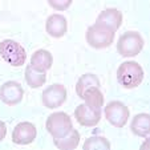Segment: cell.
Returning a JSON list of instances; mask_svg holds the SVG:
<instances>
[{
  "label": "cell",
  "instance_id": "1",
  "mask_svg": "<svg viewBox=\"0 0 150 150\" xmlns=\"http://www.w3.org/2000/svg\"><path fill=\"white\" fill-rule=\"evenodd\" d=\"M144 69L137 61H125L117 69V81L125 89H134L144 81Z\"/></svg>",
  "mask_w": 150,
  "mask_h": 150
},
{
  "label": "cell",
  "instance_id": "2",
  "mask_svg": "<svg viewBox=\"0 0 150 150\" xmlns=\"http://www.w3.org/2000/svg\"><path fill=\"white\" fill-rule=\"evenodd\" d=\"M145 41L141 33L137 31H127L118 37L117 42V52L122 57H134L139 54L144 49Z\"/></svg>",
  "mask_w": 150,
  "mask_h": 150
},
{
  "label": "cell",
  "instance_id": "3",
  "mask_svg": "<svg viewBox=\"0 0 150 150\" xmlns=\"http://www.w3.org/2000/svg\"><path fill=\"white\" fill-rule=\"evenodd\" d=\"M0 56L7 64L15 68L24 65L27 60V53L23 45L11 39H6L0 42Z\"/></svg>",
  "mask_w": 150,
  "mask_h": 150
},
{
  "label": "cell",
  "instance_id": "4",
  "mask_svg": "<svg viewBox=\"0 0 150 150\" xmlns=\"http://www.w3.org/2000/svg\"><path fill=\"white\" fill-rule=\"evenodd\" d=\"M47 130L53 138H61L73 129L72 118L64 112H54L47 118Z\"/></svg>",
  "mask_w": 150,
  "mask_h": 150
},
{
  "label": "cell",
  "instance_id": "5",
  "mask_svg": "<svg viewBox=\"0 0 150 150\" xmlns=\"http://www.w3.org/2000/svg\"><path fill=\"white\" fill-rule=\"evenodd\" d=\"M86 42L94 49H104L110 47V44H113L114 41V32H112L110 29L101 27L98 24H93L86 29Z\"/></svg>",
  "mask_w": 150,
  "mask_h": 150
},
{
  "label": "cell",
  "instance_id": "6",
  "mask_svg": "<svg viewBox=\"0 0 150 150\" xmlns=\"http://www.w3.org/2000/svg\"><path fill=\"white\" fill-rule=\"evenodd\" d=\"M129 108L121 101H112L105 108V118L114 127H124L129 121Z\"/></svg>",
  "mask_w": 150,
  "mask_h": 150
},
{
  "label": "cell",
  "instance_id": "7",
  "mask_svg": "<svg viewBox=\"0 0 150 150\" xmlns=\"http://www.w3.org/2000/svg\"><path fill=\"white\" fill-rule=\"evenodd\" d=\"M42 105L48 109L60 108L67 101V89L61 84H53L44 89L41 94Z\"/></svg>",
  "mask_w": 150,
  "mask_h": 150
},
{
  "label": "cell",
  "instance_id": "8",
  "mask_svg": "<svg viewBox=\"0 0 150 150\" xmlns=\"http://www.w3.org/2000/svg\"><path fill=\"white\" fill-rule=\"evenodd\" d=\"M74 117L76 121L79 122L81 126L85 127H93L101 120V108H96L88 104H81L79 105L74 110Z\"/></svg>",
  "mask_w": 150,
  "mask_h": 150
},
{
  "label": "cell",
  "instance_id": "9",
  "mask_svg": "<svg viewBox=\"0 0 150 150\" xmlns=\"http://www.w3.org/2000/svg\"><path fill=\"white\" fill-rule=\"evenodd\" d=\"M23 86L16 81H7L0 86V100L8 106H15L23 101Z\"/></svg>",
  "mask_w": 150,
  "mask_h": 150
},
{
  "label": "cell",
  "instance_id": "10",
  "mask_svg": "<svg viewBox=\"0 0 150 150\" xmlns=\"http://www.w3.org/2000/svg\"><path fill=\"white\" fill-rule=\"evenodd\" d=\"M37 129L32 122H20L12 132V142L16 145H29L35 141Z\"/></svg>",
  "mask_w": 150,
  "mask_h": 150
},
{
  "label": "cell",
  "instance_id": "11",
  "mask_svg": "<svg viewBox=\"0 0 150 150\" xmlns=\"http://www.w3.org/2000/svg\"><path fill=\"white\" fill-rule=\"evenodd\" d=\"M96 24H98V25H101V27H105V28L110 29L112 32L116 33L122 24L121 11H118L117 8L104 9V11L100 12V15L97 16Z\"/></svg>",
  "mask_w": 150,
  "mask_h": 150
},
{
  "label": "cell",
  "instance_id": "12",
  "mask_svg": "<svg viewBox=\"0 0 150 150\" xmlns=\"http://www.w3.org/2000/svg\"><path fill=\"white\" fill-rule=\"evenodd\" d=\"M45 31L53 39H60L68 31V21L65 16L60 13H53L47 19L45 23Z\"/></svg>",
  "mask_w": 150,
  "mask_h": 150
},
{
  "label": "cell",
  "instance_id": "13",
  "mask_svg": "<svg viewBox=\"0 0 150 150\" xmlns=\"http://www.w3.org/2000/svg\"><path fill=\"white\" fill-rule=\"evenodd\" d=\"M53 57L47 49H37L31 57V67L39 72H47L52 68Z\"/></svg>",
  "mask_w": 150,
  "mask_h": 150
},
{
  "label": "cell",
  "instance_id": "14",
  "mask_svg": "<svg viewBox=\"0 0 150 150\" xmlns=\"http://www.w3.org/2000/svg\"><path fill=\"white\" fill-rule=\"evenodd\" d=\"M130 130L137 137L147 138L150 134V116L147 113H139L133 117L130 122Z\"/></svg>",
  "mask_w": 150,
  "mask_h": 150
},
{
  "label": "cell",
  "instance_id": "15",
  "mask_svg": "<svg viewBox=\"0 0 150 150\" xmlns=\"http://www.w3.org/2000/svg\"><path fill=\"white\" fill-rule=\"evenodd\" d=\"M53 144L60 150H73L80 144V133L76 129H72L67 136L61 138H53Z\"/></svg>",
  "mask_w": 150,
  "mask_h": 150
},
{
  "label": "cell",
  "instance_id": "16",
  "mask_svg": "<svg viewBox=\"0 0 150 150\" xmlns=\"http://www.w3.org/2000/svg\"><path fill=\"white\" fill-rule=\"evenodd\" d=\"M100 85H101L100 84V80H98V77H97L96 74L85 73V74H82L79 80H77L76 93H77V96L81 98V96L84 94L85 91H88V89L92 88V86H97V88H100Z\"/></svg>",
  "mask_w": 150,
  "mask_h": 150
},
{
  "label": "cell",
  "instance_id": "17",
  "mask_svg": "<svg viewBox=\"0 0 150 150\" xmlns=\"http://www.w3.org/2000/svg\"><path fill=\"white\" fill-rule=\"evenodd\" d=\"M25 81L31 88L37 89L45 84L47 74H45V72H39L32 68L31 65H28L25 68Z\"/></svg>",
  "mask_w": 150,
  "mask_h": 150
},
{
  "label": "cell",
  "instance_id": "18",
  "mask_svg": "<svg viewBox=\"0 0 150 150\" xmlns=\"http://www.w3.org/2000/svg\"><path fill=\"white\" fill-rule=\"evenodd\" d=\"M81 100H84L85 104L96 106V108H102L104 105V94L97 86H92L88 91H85L81 96Z\"/></svg>",
  "mask_w": 150,
  "mask_h": 150
},
{
  "label": "cell",
  "instance_id": "19",
  "mask_svg": "<svg viewBox=\"0 0 150 150\" xmlns=\"http://www.w3.org/2000/svg\"><path fill=\"white\" fill-rule=\"evenodd\" d=\"M110 142L105 137L101 136H93L85 139L82 149L84 150H109L110 149Z\"/></svg>",
  "mask_w": 150,
  "mask_h": 150
},
{
  "label": "cell",
  "instance_id": "20",
  "mask_svg": "<svg viewBox=\"0 0 150 150\" xmlns=\"http://www.w3.org/2000/svg\"><path fill=\"white\" fill-rule=\"evenodd\" d=\"M72 1H73V0H48V4L54 9V11L62 12L71 7Z\"/></svg>",
  "mask_w": 150,
  "mask_h": 150
},
{
  "label": "cell",
  "instance_id": "21",
  "mask_svg": "<svg viewBox=\"0 0 150 150\" xmlns=\"http://www.w3.org/2000/svg\"><path fill=\"white\" fill-rule=\"evenodd\" d=\"M7 136V126L1 120H0V141H3Z\"/></svg>",
  "mask_w": 150,
  "mask_h": 150
}]
</instances>
